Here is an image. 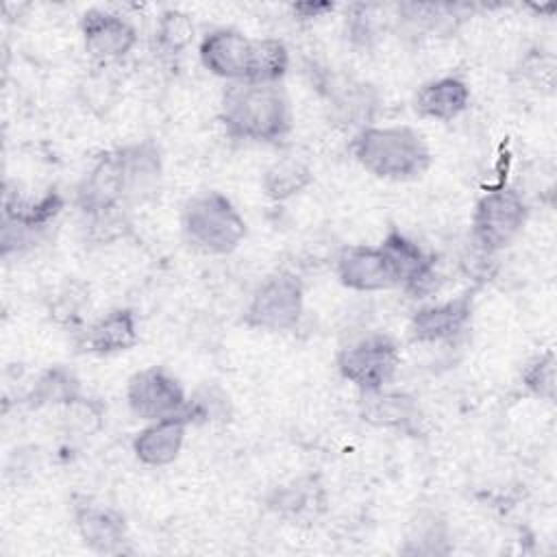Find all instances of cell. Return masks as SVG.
<instances>
[{
  "instance_id": "cell-10",
  "label": "cell",
  "mask_w": 557,
  "mask_h": 557,
  "mask_svg": "<svg viewBox=\"0 0 557 557\" xmlns=\"http://www.w3.org/2000/svg\"><path fill=\"white\" fill-rule=\"evenodd\" d=\"M122 170V202L124 207L144 205L159 196L163 183L161 148L152 139H141L117 148Z\"/></svg>"
},
{
  "instance_id": "cell-11",
  "label": "cell",
  "mask_w": 557,
  "mask_h": 557,
  "mask_svg": "<svg viewBox=\"0 0 557 557\" xmlns=\"http://www.w3.org/2000/svg\"><path fill=\"white\" fill-rule=\"evenodd\" d=\"M335 276L344 287L361 294L398 287L396 274L383 248L370 244L344 246L335 257Z\"/></svg>"
},
{
  "instance_id": "cell-27",
  "label": "cell",
  "mask_w": 557,
  "mask_h": 557,
  "mask_svg": "<svg viewBox=\"0 0 557 557\" xmlns=\"http://www.w3.org/2000/svg\"><path fill=\"white\" fill-rule=\"evenodd\" d=\"M194 39V24L187 13L168 9L154 24V48L163 54L183 52Z\"/></svg>"
},
{
  "instance_id": "cell-25",
  "label": "cell",
  "mask_w": 557,
  "mask_h": 557,
  "mask_svg": "<svg viewBox=\"0 0 557 557\" xmlns=\"http://www.w3.org/2000/svg\"><path fill=\"white\" fill-rule=\"evenodd\" d=\"M233 413L228 394L218 385H202L187 396L183 418L187 424H218L228 422Z\"/></svg>"
},
{
  "instance_id": "cell-6",
  "label": "cell",
  "mask_w": 557,
  "mask_h": 557,
  "mask_svg": "<svg viewBox=\"0 0 557 557\" xmlns=\"http://www.w3.org/2000/svg\"><path fill=\"white\" fill-rule=\"evenodd\" d=\"M335 366L342 379L352 383L359 394L374 392L394 383L400 368V350L394 337L372 331L339 348Z\"/></svg>"
},
{
  "instance_id": "cell-28",
  "label": "cell",
  "mask_w": 557,
  "mask_h": 557,
  "mask_svg": "<svg viewBox=\"0 0 557 557\" xmlns=\"http://www.w3.org/2000/svg\"><path fill=\"white\" fill-rule=\"evenodd\" d=\"M555 381H557V359L553 350H544L535 355L522 368V385L524 389L546 403L555 400Z\"/></svg>"
},
{
  "instance_id": "cell-24",
  "label": "cell",
  "mask_w": 557,
  "mask_h": 557,
  "mask_svg": "<svg viewBox=\"0 0 557 557\" xmlns=\"http://www.w3.org/2000/svg\"><path fill=\"white\" fill-rule=\"evenodd\" d=\"M289 70V50L285 41L274 37L252 39V54H250V70L248 83L259 85H278Z\"/></svg>"
},
{
  "instance_id": "cell-26",
  "label": "cell",
  "mask_w": 557,
  "mask_h": 557,
  "mask_svg": "<svg viewBox=\"0 0 557 557\" xmlns=\"http://www.w3.org/2000/svg\"><path fill=\"white\" fill-rule=\"evenodd\" d=\"M81 226L85 239L91 244H113L128 235L131 220L124 205L96 209L89 213H81Z\"/></svg>"
},
{
  "instance_id": "cell-29",
  "label": "cell",
  "mask_w": 557,
  "mask_h": 557,
  "mask_svg": "<svg viewBox=\"0 0 557 557\" xmlns=\"http://www.w3.org/2000/svg\"><path fill=\"white\" fill-rule=\"evenodd\" d=\"M315 487L311 481H292L287 485H278L268 496V507L285 518H298L315 505Z\"/></svg>"
},
{
  "instance_id": "cell-14",
  "label": "cell",
  "mask_w": 557,
  "mask_h": 557,
  "mask_svg": "<svg viewBox=\"0 0 557 557\" xmlns=\"http://www.w3.org/2000/svg\"><path fill=\"white\" fill-rule=\"evenodd\" d=\"M74 527L89 550L98 555L126 553L128 529L124 516L117 509L83 500L74 505Z\"/></svg>"
},
{
  "instance_id": "cell-21",
  "label": "cell",
  "mask_w": 557,
  "mask_h": 557,
  "mask_svg": "<svg viewBox=\"0 0 557 557\" xmlns=\"http://www.w3.org/2000/svg\"><path fill=\"white\" fill-rule=\"evenodd\" d=\"M313 181L311 165L296 154H285L272 161L263 176H261V189L263 194L274 202H285L298 194H302Z\"/></svg>"
},
{
  "instance_id": "cell-13",
  "label": "cell",
  "mask_w": 557,
  "mask_h": 557,
  "mask_svg": "<svg viewBox=\"0 0 557 557\" xmlns=\"http://www.w3.org/2000/svg\"><path fill=\"white\" fill-rule=\"evenodd\" d=\"M472 318V296L426 302L409 320V337L416 344H444L461 335Z\"/></svg>"
},
{
  "instance_id": "cell-17",
  "label": "cell",
  "mask_w": 557,
  "mask_h": 557,
  "mask_svg": "<svg viewBox=\"0 0 557 557\" xmlns=\"http://www.w3.org/2000/svg\"><path fill=\"white\" fill-rule=\"evenodd\" d=\"M74 202L81 213H89L122 202V170L117 150H107L96 157L87 174L76 185Z\"/></svg>"
},
{
  "instance_id": "cell-19",
  "label": "cell",
  "mask_w": 557,
  "mask_h": 557,
  "mask_svg": "<svg viewBox=\"0 0 557 557\" xmlns=\"http://www.w3.org/2000/svg\"><path fill=\"white\" fill-rule=\"evenodd\" d=\"M470 104V87L461 76H437L418 87L413 109L420 117L435 122L457 120Z\"/></svg>"
},
{
  "instance_id": "cell-1",
  "label": "cell",
  "mask_w": 557,
  "mask_h": 557,
  "mask_svg": "<svg viewBox=\"0 0 557 557\" xmlns=\"http://www.w3.org/2000/svg\"><path fill=\"white\" fill-rule=\"evenodd\" d=\"M220 122L233 139L278 144L294 128V109L281 83H228L220 104Z\"/></svg>"
},
{
  "instance_id": "cell-20",
  "label": "cell",
  "mask_w": 557,
  "mask_h": 557,
  "mask_svg": "<svg viewBox=\"0 0 557 557\" xmlns=\"http://www.w3.org/2000/svg\"><path fill=\"white\" fill-rule=\"evenodd\" d=\"M324 94L333 122L357 131L374 124L372 120L379 109V94L372 85L357 81H331Z\"/></svg>"
},
{
  "instance_id": "cell-8",
  "label": "cell",
  "mask_w": 557,
  "mask_h": 557,
  "mask_svg": "<svg viewBox=\"0 0 557 557\" xmlns=\"http://www.w3.org/2000/svg\"><path fill=\"white\" fill-rule=\"evenodd\" d=\"M379 246L389 259L398 287L405 294L422 300L437 292L440 274H437L435 255L426 252L418 242H413L398 228H389Z\"/></svg>"
},
{
  "instance_id": "cell-23",
  "label": "cell",
  "mask_w": 557,
  "mask_h": 557,
  "mask_svg": "<svg viewBox=\"0 0 557 557\" xmlns=\"http://www.w3.org/2000/svg\"><path fill=\"white\" fill-rule=\"evenodd\" d=\"M81 383L65 366L44 370L28 392L30 407H67L81 398Z\"/></svg>"
},
{
  "instance_id": "cell-9",
  "label": "cell",
  "mask_w": 557,
  "mask_h": 557,
  "mask_svg": "<svg viewBox=\"0 0 557 557\" xmlns=\"http://www.w3.org/2000/svg\"><path fill=\"white\" fill-rule=\"evenodd\" d=\"M81 35L87 54L100 63L111 65L122 61L137 44L135 24L107 9H89L81 17Z\"/></svg>"
},
{
  "instance_id": "cell-30",
  "label": "cell",
  "mask_w": 557,
  "mask_h": 557,
  "mask_svg": "<svg viewBox=\"0 0 557 557\" xmlns=\"http://www.w3.org/2000/svg\"><path fill=\"white\" fill-rule=\"evenodd\" d=\"M376 7L370 4H352L346 13V33L350 35V41L357 46H370L376 35H379V26H376V15H374Z\"/></svg>"
},
{
  "instance_id": "cell-7",
  "label": "cell",
  "mask_w": 557,
  "mask_h": 557,
  "mask_svg": "<svg viewBox=\"0 0 557 557\" xmlns=\"http://www.w3.org/2000/svg\"><path fill=\"white\" fill-rule=\"evenodd\" d=\"M126 403L144 422L183 416L187 394L178 379L161 366L137 370L126 385Z\"/></svg>"
},
{
  "instance_id": "cell-5",
  "label": "cell",
  "mask_w": 557,
  "mask_h": 557,
  "mask_svg": "<svg viewBox=\"0 0 557 557\" xmlns=\"http://www.w3.org/2000/svg\"><path fill=\"white\" fill-rule=\"evenodd\" d=\"M305 313V285L298 274L278 270L268 274L244 307V324L270 333L294 331Z\"/></svg>"
},
{
  "instance_id": "cell-15",
  "label": "cell",
  "mask_w": 557,
  "mask_h": 557,
  "mask_svg": "<svg viewBox=\"0 0 557 557\" xmlns=\"http://www.w3.org/2000/svg\"><path fill=\"white\" fill-rule=\"evenodd\" d=\"M359 416L363 422L379 426V429H392L400 433L413 435L420 426L422 413L416 396L383 387L374 392H361L359 394Z\"/></svg>"
},
{
  "instance_id": "cell-22",
  "label": "cell",
  "mask_w": 557,
  "mask_h": 557,
  "mask_svg": "<svg viewBox=\"0 0 557 557\" xmlns=\"http://www.w3.org/2000/svg\"><path fill=\"white\" fill-rule=\"evenodd\" d=\"M405 555H446L450 553L448 522L433 509H420L407 524Z\"/></svg>"
},
{
  "instance_id": "cell-12",
  "label": "cell",
  "mask_w": 557,
  "mask_h": 557,
  "mask_svg": "<svg viewBox=\"0 0 557 557\" xmlns=\"http://www.w3.org/2000/svg\"><path fill=\"white\" fill-rule=\"evenodd\" d=\"M252 54V39L237 28H213L198 44V57L205 70L226 83H242L248 78Z\"/></svg>"
},
{
  "instance_id": "cell-3",
  "label": "cell",
  "mask_w": 557,
  "mask_h": 557,
  "mask_svg": "<svg viewBox=\"0 0 557 557\" xmlns=\"http://www.w3.org/2000/svg\"><path fill=\"white\" fill-rule=\"evenodd\" d=\"M185 242L202 255H231L246 237V220L222 191H200L191 196L181 213Z\"/></svg>"
},
{
  "instance_id": "cell-16",
  "label": "cell",
  "mask_w": 557,
  "mask_h": 557,
  "mask_svg": "<svg viewBox=\"0 0 557 557\" xmlns=\"http://www.w3.org/2000/svg\"><path fill=\"white\" fill-rule=\"evenodd\" d=\"M139 342L137 315L128 307H117L96 318L78 335V348L91 355H117Z\"/></svg>"
},
{
  "instance_id": "cell-4",
  "label": "cell",
  "mask_w": 557,
  "mask_h": 557,
  "mask_svg": "<svg viewBox=\"0 0 557 557\" xmlns=\"http://www.w3.org/2000/svg\"><path fill=\"white\" fill-rule=\"evenodd\" d=\"M529 205L513 187L485 191L470 218V244L476 252L492 257L516 242L529 220Z\"/></svg>"
},
{
  "instance_id": "cell-2",
  "label": "cell",
  "mask_w": 557,
  "mask_h": 557,
  "mask_svg": "<svg viewBox=\"0 0 557 557\" xmlns=\"http://www.w3.org/2000/svg\"><path fill=\"white\" fill-rule=\"evenodd\" d=\"M348 150L368 174L383 181H413L431 168L424 137L407 124H370L352 135Z\"/></svg>"
},
{
  "instance_id": "cell-31",
  "label": "cell",
  "mask_w": 557,
  "mask_h": 557,
  "mask_svg": "<svg viewBox=\"0 0 557 557\" xmlns=\"http://www.w3.org/2000/svg\"><path fill=\"white\" fill-rule=\"evenodd\" d=\"M294 11L302 15V20H311V17H320L326 11H333V4L329 2H318V4H294Z\"/></svg>"
},
{
  "instance_id": "cell-18",
  "label": "cell",
  "mask_w": 557,
  "mask_h": 557,
  "mask_svg": "<svg viewBox=\"0 0 557 557\" xmlns=\"http://www.w3.org/2000/svg\"><path fill=\"white\" fill-rule=\"evenodd\" d=\"M187 429L189 424L183 416L146 422L133 437V455L139 463L150 468L170 466L183 450Z\"/></svg>"
}]
</instances>
